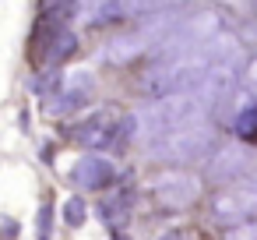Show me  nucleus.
<instances>
[{"label":"nucleus","instance_id":"1","mask_svg":"<svg viewBox=\"0 0 257 240\" xmlns=\"http://www.w3.org/2000/svg\"><path fill=\"white\" fill-rule=\"evenodd\" d=\"M204 113H208V103L197 92H180V96H166V99L148 103L141 113H134V120H138V134L141 138L159 141V138H166L173 131L201 124Z\"/></svg>","mask_w":257,"mask_h":240},{"label":"nucleus","instance_id":"2","mask_svg":"<svg viewBox=\"0 0 257 240\" xmlns=\"http://www.w3.org/2000/svg\"><path fill=\"white\" fill-rule=\"evenodd\" d=\"M211 141H215L211 127H208V124H194V127H183V131H173V134L152 141V145H148V155L159 159V163H176V166H183V163L201 159V155L211 148Z\"/></svg>","mask_w":257,"mask_h":240},{"label":"nucleus","instance_id":"3","mask_svg":"<svg viewBox=\"0 0 257 240\" xmlns=\"http://www.w3.org/2000/svg\"><path fill=\"white\" fill-rule=\"evenodd\" d=\"M211 180H225L229 187H257V152L246 145H225L208 163Z\"/></svg>","mask_w":257,"mask_h":240},{"label":"nucleus","instance_id":"4","mask_svg":"<svg viewBox=\"0 0 257 240\" xmlns=\"http://www.w3.org/2000/svg\"><path fill=\"white\" fill-rule=\"evenodd\" d=\"M208 212L218 226H250L257 222V187H225L208 201Z\"/></svg>","mask_w":257,"mask_h":240},{"label":"nucleus","instance_id":"5","mask_svg":"<svg viewBox=\"0 0 257 240\" xmlns=\"http://www.w3.org/2000/svg\"><path fill=\"white\" fill-rule=\"evenodd\" d=\"M148 187H152V198L169 212L190 208L197 201V194H201V180L194 173H187V170H162V173L152 177Z\"/></svg>","mask_w":257,"mask_h":240},{"label":"nucleus","instance_id":"6","mask_svg":"<svg viewBox=\"0 0 257 240\" xmlns=\"http://www.w3.org/2000/svg\"><path fill=\"white\" fill-rule=\"evenodd\" d=\"M92 96H95V78H92V71H74V74L60 85V92L50 99V113H57V117L74 113V110L88 106Z\"/></svg>","mask_w":257,"mask_h":240},{"label":"nucleus","instance_id":"7","mask_svg":"<svg viewBox=\"0 0 257 240\" xmlns=\"http://www.w3.org/2000/svg\"><path fill=\"white\" fill-rule=\"evenodd\" d=\"M71 180L78 184V187H85V191H106L113 180H116V166L106 159V155H81L78 163H74V170H71Z\"/></svg>","mask_w":257,"mask_h":240},{"label":"nucleus","instance_id":"8","mask_svg":"<svg viewBox=\"0 0 257 240\" xmlns=\"http://www.w3.org/2000/svg\"><path fill=\"white\" fill-rule=\"evenodd\" d=\"M71 138H74L78 145H85V148H102V145L116 141V117L106 113V110H99V113L85 117V120L71 131Z\"/></svg>","mask_w":257,"mask_h":240},{"label":"nucleus","instance_id":"9","mask_svg":"<svg viewBox=\"0 0 257 240\" xmlns=\"http://www.w3.org/2000/svg\"><path fill=\"white\" fill-rule=\"evenodd\" d=\"M74 50H78V36L64 25V29H57L50 39H46V46L39 50V64H46V67H57V64H64V60H71L74 57Z\"/></svg>","mask_w":257,"mask_h":240},{"label":"nucleus","instance_id":"10","mask_svg":"<svg viewBox=\"0 0 257 240\" xmlns=\"http://www.w3.org/2000/svg\"><path fill=\"white\" fill-rule=\"evenodd\" d=\"M145 50H148V39H145L141 32H127V36H120V39H113V43L106 46V60L127 64V60H134V57L145 53Z\"/></svg>","mask_w":257,"mask_h":240},{"label":"nucleus","instance_id":"11","mask_svg":"<svg viewBox=\"0 0 257 240\" xmlns=\"http://www.w3.org/2000/svg\"><path fill=\"white\" fill-rule=\"evenodd\" d=\"M127 212H131V198L120 191V194H109L102 205H99V215L109 222V226H123L127 222Z\"/></svg>","mask_w":257,"mask_h":240},{"label":"nucleus","instance_id":"12","mask_svg":"<svg viewBox=\"0 0 257 240\" xmlns=\"http://www.w3.org/2000/svg\"><path fill=\"white\" fill-rule=\"evenodd\" d=\"M232 131H236V138H257V103L253 99H246L243 110H236Z\"/></svg>","mask_w":257,"mask_h":240},{"label":"nucleus","instance_id":"13","mask_svg":"<svg viewBox=\"0 0 257 240\" xmlns=\"http://www.w3.org/2000/svg\"><path fill=\"white\" fill-rule=\"evenodd\" d=\"M85 219H88V205H85L78 194H74V198H67V201H64V222L78 229V226H85Z\"/></svg>","mask_w":257,"mask_h":240},{"label":"nucleus","instance_id":"14","mask_svg":"<svg viewBox=\"0 0 257 240\" xmlns=\"http://www.w3.org/2000/svg\"><path fill=\"white\" fill-rule=\"evenodd\" d=\"M36 236L39 240H50L53 236V205H39V215H36Z\"/></svg>","mask_w":257,"mask_h":240},{"label":"nucleus","instance_id":"15","mask_svg":"<svg viewBox=\"0 0 257 240\" xmlns=\"http://www.w3.org/2000/svg\"><path fill=\"white\" fill-rule=\"evenodd\" d=\"M32 92H39V96H50V92H53V96H57V92H60V74H57V71H53V74H39V78L32 82Z\"/></svg>","mask_w":257,"mask_h":240},{"label":"nucleus","instance_id":"16","mask_svg":"<svg viewBox=\"0 0 257 240\" xmlns=\"http://www.w3.org/2000/svg\"><path fill=\"white\" fill-rule=\"evenodd\" d=\"M243 67H246V74H243V78L257 89V57H253V60H243Z\"/></svg>","mask_w":257,"mask_h":240}]
</instances>
